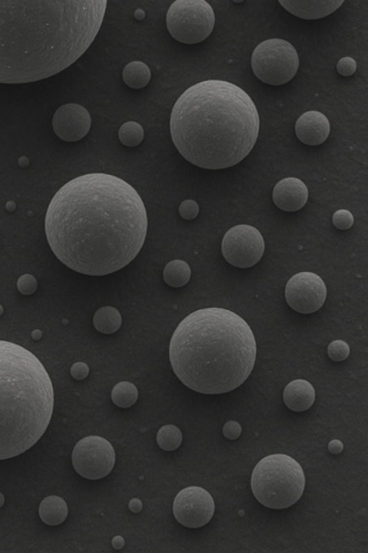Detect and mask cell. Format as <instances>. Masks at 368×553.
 Returning <instances> with one entry per match:
<instances>
[{
    "label": "cell",
    "mask_w": 368,
    "mask_h": 553,
    "mask_svg": "<svg viewBox=\"0 0 368 553\" xmlns=\"http://www.w3.org/2000/svg\"><path fill=\"white\" fill-rule=\"evenodd\" d=\"M329 451L331 454H340L344 451V444L339 440H333L329 443Z\"/></svg>",
    "instance_id": "32"
},
{
    "label": "cell",
    "mask_w": 368,
    "mask_h": 553,
    "mask_svg": "<svg viewBox=\"0 0 368 553\" xmlns=\"http://www.w3.org/2000/svg\"><path fill=\"white\" fill-rule=\"evenodd\" d=\"M6 208H7L8 211L13 212L15 209H17V206H15V202L9 201L8 202L7 206H6Z\"/></svg>",
    "instance_id": "38"
},
{
    "label": "cell",
    "mask_w": 368,
    "mask_h": 553,
    "mask_svg": "<svg viewBox=\"0 0 368 553\" xmlns=\"http://www.w3.org/2000/svg\"><path fill=\"white\" fill-rule=\"evenodd\" d=\"M356 71V62L352 57H342L337 63V71L341 76L349 77L353 75Z\"/></svg>",
    "instance_id": "29"
},
{
    "label": "cell",
    "mask_w": 368,
    "mask_h": 553,
    "mask_svg": "<svg viewBox=\"0 0 368 553\" xmlns=\"http://www.w3.org/2000/svg\"><path fill=\"white\" fill-rule=\"evenodd\" d=\"M53 130L65 142H78L91 129V116L79 104H65L53 116Z\"/></svg>",
    "instance_id": "13"
},
{
    "label": "cell",
    "mask_w": 368,
    "mask_h": 553,
    "mask_svg": "<svg viewBox=\"0 0 368 553\" xmlns=\"http://www.w3.org/2000/svg\"><path fill=\"white\" fill-rule=\"evenodd\" d=\"M327 354L333 361H344L350 354V347L344 341H334L329 344Z\"/></svg>",
    "instance_id": "25"
},
{
    "label": "cell",
    "mask_w": 368,
    "mask_h": 553,
    "mask_svg": "<svg viewBox=\"0 0 368 553\" xmlns=\"http://www.w3.org/2000/svg\"><path fill=\"white\" fill-rule=\"evenodd\" d=\"M273 198L279 209L285 212H296L307 203L309 190L300 179L285 177L275 185Z\"/></svg>",
    "instance_id": "14"
},
{
    "label": "cell",
    "mask_w": 368,
    "mask_h": 553,
    "mask_svg": "<svg viewBox=\"0 0 368 553\" xmlns=\"http://www.w3.org/2000/svg\"><path fill=\"white\" fill-rule=\"evenodd\" d=\"M3 306L0 305V316L3 315Z\"/></svg>",
    "instance_id": "41"
},
{
    "label": "cell",
    "mask_w": 368,
    "mask_h": 553,
    "mask_svg": "<svg viewBox=\"0 0 368 553\" xmlns=\"http://www.w3.org/2000/svg\"><path fill=\"white\" fill-rule=\"evenodd\" d=\"M44 229L52 252L68 269L106 275L140 253L147 236V211L136 188L120 177L90 173L55 194Z\"/></svg>",
    "instance_id": "1"
},
{
    "label": "cell",
    "mask_w": 368,
    "mask_h": 553,
    "mask_svg": "<svg viewBox=\"0 0 368 553\" xmlns=\"http://www.w3.org/2000/svg\"><path fill=\"white\" fill-rule=\"evenodd\" d=\"M244 0H233V3H243Z\"/></svg>",
    "instance_id": "40"
},
{
    "label": "cell",
    "mask_w": 368,
    "mask_h": 553,
    "mask_svg": "<svg viewBox=\"0 0 368 553\" xmlns=\"http://www.w3.org/2000/svg\"><path fill=\"white\" fill-rule=\"evenodd\" d=\"M192 269L186 262L181 260L169 262L163 271L165 283L172 288H182L190 282Z\"/></svg>",
    "instance_id": "21"
},
{
    "label": "cell",
    "mask_w": 368,
    "mask_h": 553,
    "mask_svg": "<svg viewBox=\"0 0 368 553\" xmlns=\"http://www.w3.org/2000/svg\"><path fill=\"white\" fill-rule=\"evenodd\" d=\"M215 512L213 497L206 489L190 487L182 489L173 502L175 519L190 529H199L209 523Z\"/></svg>",
    "instance_id": "12"
},
{
    "label": "cell",
    "mask_w": 368,
    "mask_h": 553,
    "mask_svg": "<svg viewBox=\"0 0 368 553\" xmlns=\"http://www.w3.org/2000/svg\"><path fill=\"white\" fill-rule=\"evenodd\" d=\"M107 0H0V84H28L74 64L98 36Z\"/></svg>",
    "instance_id": "2"
},
{
    "label": "cell",
    "mask_w": 368,
    "mask_h": 553,
    "mask_svg": "<svg viewBox=\"0 0 368 553\" xmlns=\"http://www.w3.org/2000/svg\"><path fill=\"white\" fill-rule=\"evenodd\" d=\"M3 504H5V496L0 493V508L3 506Z\"/></svg>",
    "instance_id": "39"
},
{
    "label": "cell",
    "mask_w": 368,
    "mask_h": 553,
    "mask_svg": "<svg viewBox=\"0 0 368 553\" xmlns=\"http://www.w3.org/2000/svg\"><path fill=\"white\" fill-rule=\"evenodd\" d=\"M94 327L103 334H113L120 329L122 317L120 312L111 306L100 308L93 317Z\"/></svg>",
    "instance_id": "19"
},
{
    "label": "cell",
    "mask_w": 368,
    "mask_h": 553,
    "mask_svg": "<svg viewBox=\"0 0 368 553\" xmlns=\"http://www.w3.org/2000/svg\"><path fill=\"white\" fill-rule=\"evenodd\" d=\"M138 398V388L130 381H120L111 391V400L119 408H127L134 406Z\"/></svg>",
    "instance_id": "22"
},
{
    "label": "cell",
    "mask_w": 368,
    "mask_h": 553,
    "mask_svg": "<svg viewBox=\"0 0 368 553\" xmlns=\"http://www.w3.org/2000/svg\"><path fill=\"white\" fill-rule=\"evenodd\" d=\"M19 165H20V167H26L30 165V160H28V157H21L20 160H19Z\"/></svg>",
    "instance_id": "36"
},
{
    "label": "cell",
    "mask_w": 368,
    "mask_h": 553,
    "mask_svg": "<svg viewBox=\"0 0 368 553\" xmlns=\"http://www.w3.org/2000/svg\"><path fill=\"white\" fill-rule=\"evenodd\" d=\"M144 138V129L136 121L123 123L119 130V140L123 145L136 147L140 145Z\"/></svg>",
    "instance_id": "24"
},
{
    "label": "cell",
    "mask_w": 368,
    "mask_h": 553,
    "mask_svg": "<svg viewBox=\"0 0 368 553\" xmlns=\"http://www.w3.org/2000/svg\"><path fill=\"white\" fill-rule=\"evenodd\" d=\"M113 547L117 550H120L125 547V539L122 538L121 536H116L115 538L113 539Z\"/></svg>",
    "instance_id": "34"
},
{
    "label": "cell",
    "mask_w": 368,
    "mask_h": 553,
    "mask_svg": "<svg viewBox=\"0 0 368 553\" xmlns=\"http://www.w3.org/2000/svg\"><path fill=\"white\" fill-rule=\"evenodd\" d=\"M71 462L77 473L84 479H103L115 467L116 453L109 441L89 435L77 443Z\"/></svg>",
    "instance_id": "9"
},
{
    "label": "cell",
    "mask_w": 368,
    "mask_h": 553,
    "mask_svg": "<svg viewBox=\"0 0 368 553\" xmlns=\"http://www.w3.org/2000/svg\"><path fill=\"white\" fill-rule=\"evenodd\" d=\"M32 337L33 340L39 341L42 337V331L40 329H35L34 332L32 333Z\"/></svg>",
    "instance_id": "37"
},
{
    "label": "cell",
    "mask_w": 368,
    "mask_h": 553,
    "mask_svg": "<svg viewBox=\"0 0 368 553\" xmlns=\"http://www.w3.org/2000/svg\"><path fill=\"white\" fill-rule=\"evenodd\" d=\"M283 400L285 406L292 411H307L315 401V390L309 381L295 379L285 387Z\"/></svg>",
    "instance_id": "17"
},
{
    "label": "cell",
    "mask_w": 368,
    "mask_h": 553,
    "mask_svg": "<svg viewBox=\"0 0 368 553\" xmlns=\"http://www.w3.org/2000/svg\"><path fill=\"white\" fill-rule=\"evenodd\" d=\"M122 78L125 84L130 88L142 89L149 84L151 71L142 62H131L123 69Z\"/></svg>",
    "instance_id": "20"
},
{
    "label": "cell",
    "mask_w": 368,
    "mask_h": 553,
    "mask_svg": "<svg viewBox=\"0 0 368 553\" xmlns=\"http://www.w3.org/2000/svg\"><path fill=\"white\" fill-rule=\"evenodd\" d=\"M215 25L213 8L205 0H175L167 13V28L177 42L199 44L209 37Z\"/></svg>",
    "instance_id": "7"
},
{
    "label": "cell",
    "mask_w": 368,
    "mask_h": 553,
    "mask_svg": "<svg viewBox=\"0 0 368 553\" xmlns=\"http://www.w3.org/2000/svg\"><path fill=\"white\" fill-rule=\"evenodd\" d=\"M142 504L140 499H131L130 502H129V509H130L133 514H138V512H140V510H142Z\"/></svg>",
    "instance_id": "33"
},
{
    "label": "cell",
    "mask_w": 368,
    "mask_h": 553,
    "mask_svg": "<svg viewBox=\"0 0 368 553\" xmlns=\"http://www.w3.org/2000/svg\"><path fill=\"white\" fill-rule=\"evenodd\" d=\"M285 10L304 20H318L334 13L344 0H279Z\"/></svg>",
    "instance_id": "16"
},
{
    "label": "cell",
    "mask_w": 368,
    "mask_h": 553,
    "mask_svg": "<svg viewBox=\"0 0 368 553\" xmlns=\"http://www.w3.org/2000/svg\"><path fill=\"white\" fill-rule=\"evenodd\" d=\"M145 11L140 10V9H138V10L134 12V17H136V20L142 21L145 19Z\"/></svg>",
    "instance_id": "35"
},
{
    "label": "cell",
    "mask_w": 368,
    "mask_h": 553,
    "mask_svg": "<svg viewBox=\"0 0 368 553\" xmlns=\"http://www.w3.org/2000/svg\"><path fill=\"white\" fill-rule=\"evenodd\" d=\"M223 257L238 269H250L263 257L265 242L259 230L250 225L229 229L221 242Z\"/></svg>",
    "instance_id": "10"
},
{
    "label": "cell",
    "mask_w": 368,
    "mask_h": 553,
    "mask_svg": "<svg viewBox=\"0 0 368 553\" xmlns=\"http://www.w3.org/2000/svg\"><path fill=\"white\" fill-rule=\"evenodd\" d=\"M183 441L182 431L174 425L163 426L157 433V443L160 448L167 452L177 450Z\"/></svg>",
    "instance_id": "23"
},
{
    "label": "cell",
    "mask_w": 368,
    "mask_h": 553,
    "mask_svg": "<svg viewBox=\"0 0 368 553\" xmlns=\"http://www.w3.org/2000/svg\"><path fill=\"white\" fill-rule=\"evenodd\" d=\"M257 345L246 320L225 308L187 316L173 333L169 361L185 386L204 395L230 392L250 377Z\"/></svg>",
    "instance_id": "4"
},
{
    "label": "cell",
    "mask_w": 368,
    "mask_h": 553,
    "mask_svg": "<svg viewBox=\"0 0 368 553\" xmlns=\"http://www.w3.org/2000/svg\"><path fill=\"white\" fill-rule=\"evenodd\" d=\"M53 408L55 389L44 364L20 345L0 341V460L34 446Z\"/></svg>",
    "instance_id": "5"
},
{
    "label": "cell",
    "mask_w": 368,
    "mask_h": 553,
    "mask_svg": "<svg viewBox=\"0 0 368 553\" xmlns=\"http://www.w3.org/2000/svg\"><path fill=\"white\" fill-rule=\"evenodd\" d=\"M295 131L298 140L306 145H321L329 138L331 125L324 114L317 111H307L298 118Z\"/></svg>",
    "instance_id": "15"
},
{
    "label": "cell",
    "mask_w": 368,
    "mask_h": 553,
    "mask_svg": "<svg viewBox=\"0 0 368 553\" xmlns=\"http://www.w3.org/2000/svg\"><path fill=\"white\" fill-rule=\"evenodd\" d=\"M327 289L317 273L304 271L293 275L285 287L287 304L300 314H313L326 300Z\"/></svg>",
    "instance_id": "11"
},
{
    "label": "cell",
    "mask_w": 368,
    "mask_h": 553,
    "mask_svg": "<svg viewBox=\"0 0 368 553\" xmlns=\"http://www.w3.org/2000/svg\"><path fill=\"white\" fill-rule=\"evenodd\" d=\"M250 63L259 80L271 86H282L297 73L300 57L292 44L273 38L258 44Z\"/></svg>",
    "instance_id": "8"
},
{
    "label": "cell",
    "mask_w": 368,
    "mask_h": 553,
    "mask_svg": "<svg viewBox=\"0 0 368 553\" xmlns=\"http://www.w3.org/2000/svg\"><path fill=\"white\" fill-rule=\"evenodd\" d=\"M242 428L238 421H230L225 424L223 428V433L229 440H236L241 435Z\"/></svg>",
    "instance_id": "30"
},
{
    "label": "cell",
    "mask_w": 368,
    "mask_h": 553,
    "mask_svg": "<svg viewBox=\"0 0 368 553\" xmlns=\"http://www.w3.org/2000/svg\"><path fill=\"white\" fill-rule=\"evenodd\" d=\"M89 372H90V369L84 362H76V363L71 365V377H74L77 381H82V379H86Z\"/></svg>",
    "instance_id": "31"
},
{
    "label": "cell",
    "mask_w": 368,
    "mask_h": 553,
    "mask_svg": "<svg viewBox=\"0 0 368 553\" xmlns=\"http://www.w3.org/2000/svg\"><path fill=\"white\" fill-rule=\"evenodd\" d=\"M38 288V282L34 275H21L17 280V290L23 296H32L36 292Z\"/></svg>",
    "instance_id": "27"
},
{
    "label": "cell",
    "mask_w": 368,
    "mask_h": 553,
    "mask_svg": "<svg viewBox=\"0 0 368 553\" xmlns=\"http://www.w3.org/2000/svg\"><path fill=\"white\" fill-rule=\"evenodd\" d=\"M67 514H68V507L64 499L61 497H46L40 504V519L48 525H59L66 520Z\"/></svg>",
    "instance_id": "18"
},
{
    "label": "cell",
    "mask_w": 368,
    "mask_h": 553,
    "mask_svg": "<svg viewBox=\"0 0 368 553\" xmlns=\"http://www.w3.org/2000/svg\"><path fill=\"white\" fill-rule=\"evenodd\" d=\"M259 128V114L250 96L240 87L217 79L187 89L169 120L179 154L208 170L241 163L255 146Z\"/></svg>",
    "instance_id": "3"
},
{
    "label": "cell",
    "mask_w": 368,
    "mask_h": 553,
    "mask_svg": "<svg viewBox=\"0 0 368 553\" xmlns=\"http://www.w3.org/2000/svg\"><path fill=\"white\" fill-rule=\"evenodd\" d=\"M353 223V215L348 210H338L333 215V224L337 228L341 229V230H347V229L351 228Z\"/></svg>",
    "instance_id": "26"
},
{
    "label": "cell",
    "mask_w": 368,
    "mask_h": 553,
    "mask_svg": "<svg viewBox=\"0 0 368 553\" xmlns=\"http://www.w3.org/2000/svg\"><path fill=\"white\" fill-rule=\"evenodd\" d=\"M306 478L302 466L285 454L269 455L254 468L250 487L254 496L270 509H286L302 498Z\"/></svg>",
    "instance_id": "6"
},
{
    "label": "cell",
    "mask_w": 368,
    "mask_h": 553,
    "mask_svg": "<svg viewBox=\"0 0 368 553\" xmlns=\"http://www.w3.org/2000/svg\"><path fill=\"white\" fill-rule=\"evenodd\" d=\"M199 204L196 203L194 200H185L179 206V214L183 219H187V221L196 219L199 215Z\"/></svg>",
    "instance_id": "28"
}]
</instances>
